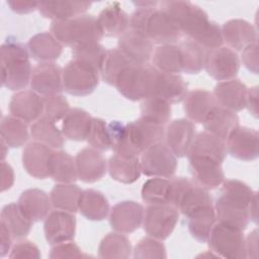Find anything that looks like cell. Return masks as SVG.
Returning <instances> with one entry per match:
<instances>
[{
	"label": "cell",
	"instance_id": "obj_1",
	"mask_svg": "<svg viewBox=\"0 0 259 259\" xmlns=\"http://www.w3.org/2000/svg\"><path fill=\"white\" fill-rule=\"evenodd\" d=\"M160 9L165 11L177 24L182 34L186 35L205 50L223 47L221 26L209 20L207 13L190 1H162Z\"/></svg>",
	"mask_w": 259,
	"mask_h": 259
},
{
	"label": "cell",
	"instance_id": "obj_2",
	"mask_svg": "<svg viewBox=\"0 0 259 259\" xmlns=\"http://www.w3.org/2000/svg\"><path fill=\"white\" fill-rule=\"evenodd\" d=\"M130 27L159 46L175 45L182 36L174 20L157 7H137L130 16Z\"/></svg>",
	"mask_w": 259,
	"mask_h": 259
},
{
	"label": "cell",
	"instance_id": "obj_3",
	"mask_svg": "<svg viewBox=\"0 0 259 259\" xmlns=\"http://www.w3.org/2000/svg\"><path fill=\"white\" fill-rule=\"evenodd\" d=\"M1 83L11 91H20L30 83L32 68L27 47L8 36L0 47Z\"/></svg>",
	"mask_w": 259,
	"mask_h": 259
},
{
	"label": "cell",
	"instance_id": "obj_4",
	"mask_svg": "<svg viewBox=\"0 0 259 259\" xmlns=\"http://www.w3.org/2000/svg\"><path fill=\"white\" fill-rule=\"evenodd\" d=\"M161 72L150 64H131L118 75L114 87L126 99L140 101L156 96Z\"/></svg>",
	"mask_w": 259,
	"mask_h": 259
},
{
	"label": "cell",
	"instance_id": "obj_5",
	"mask_svg": "<svg viewBox=\"0 0 259 259\" xmlns=\"http://www.w3.org/2000/svg\"><path fill=\"white\" fill-rule=\"evenodd\" d=\"M50 32L66 47L72 49L88 42H99L104 33L97 17L82 14L67 20H54Z\"/></svg>",
	"mask_w": 259,
	"mask_h": 259
},
{
	"label": "cell",
	"instance_id": "obj_6",
	"mask_svg": "<svg viewBox=\"0 0 259 259\" xmlns=\"http://www.w3.org/2000/svg\"><path fill=\"white\" fill-rule=\"evenodd\" d=\"M164 125L156 124L142 117L125 124L121 141L112 148L114 154L128 157H139L151 146L163 142Z\"/></svg>",
	"mask_w": 259,
	"mask_h": 259
},
{
	"label": "cell",
	"instance_id": "obj_7",
	"mask_svg": "<svg viewBox=\"0 0 259 259\" xmlns=\"http://www.w3.org/2000/svg\"><path fill=\"white\" fill-rule=\"evenodd\" d=\"M169 204L176 207L185 218L202 207L213 205L208 190L186 177L170 179Z\"/></svg>",
	"mask_w": 259,
	"mask_h": 259
},
{
	"label": "cell",
	"instance_id": "obj_8",
	"mask_svg": "<svg viewBox=\"0 0 259 259\" xmlns=\"http://www.w3.org/2000/svg\"><path fill=\"white\" fill-rule=\"evenodd\" d=\"M208 248L218 257L229 259L247 258L243 231L217 222L206 241Z\"/></svg>",
	"mask_w": 259,
	"mask_h": 259
},
{
	"label": "cell",
	"instance_id": "obj_9",
	"mask_svg": "<svg viewBox=\"0 0 259 259\" xmlns=\"http://www.w3.org/2000/svg\"><path fill=\"white\" fill-rule=\"evenodd\" d=\"M99 75L93 67L73 59L63 68L64 91L73 96H87L97 88Z\"/></svg>",
	"mask_w": 259,
	"mask_h": 259
},
{
	"label": "cell",
	"instance_id": "obj_10",
	"mask_svg": "<svg viewBox=\"0 0 259 259\" xmlns=\"http://www.w3.org/2000/svg\"><path fill=\"white\" fill-rule=\"evenodd\" d=\"M179 219V211L171 204H149L144 212L145 233L164 241L174 231Z\"/></svg>",
	"mask_w": 259,
	"mask_h": 259
},
{
	"label": "cell",
	"instance_id": "obj_11",
	"mask_svg": "<svg viewBox=\"0 0 259 259\" xmlns=\"http://www.w3.org/2000/svg\"><path fill=\"white\" fill-rule=\"evenodd\" d=\"M140 161L142 173L149 177L172 178L177 169V157L164 142L148 148Z\"/></svg>",
	"mask_w": 259,
	"mask_h": 259
},
{
	"label": "cell",
	"instance_id": "obj_12",
	"mask_svg": "<svg viewBox=\"0 0 259 259\" xmlns=\"http://www.w3.org/2000/svg\"><path fill=\"white\" fill-rule=\"evenodd\" d=\"M238 54L228 47H220L207 51L204 69L217 81L234 79L240 70Z\"/></svg>",
	"mask_w": 259,
	"mask_h": 259
},
{
	"label": "cell",
	"instance_id": "obj_13",
	"mask_svg": "<svg viewBox=\"0 0 259 259\" xmlns=\"http://www.w3.org/2000/svg\"><path fill=\"white\" fill-rule=\"evenodd\" d=\"M188 169L194 183L200 187L210 190L222 185L225 180V173L221 162L202 156H189Z\"/></svg>",
	"mask_w": 259,
	"mask_h": 259
},
{
	"label": "cell",
	"instance_id": "obj_14",
	"mask_svg": "<svg viewBox=\"0 0 259 259\" xmlns=\"http://www.w3.org/2000/svg\"><path fill=\"white\" fill-rule=\"evenodd\" d=\"M30 87L42 97L61 94L64 91L63 68L54 62L38 63L32 68Z\"/></svg>",
	"mask_w": 259,
	"mask_h": 259
},
{
	"label": "cell",
	"instance_id": "obj_15",
	"mask_svg": "<svg viewBox=\"0 0 259 259\" xmlns=\"http://www.w3.org/2000/svg\"><path fill=\"white\" fill-rule=\"evenodd\" d=\"M258 132L247 126H237L227 138V154L241 161H252L259 156Z\"/></svg>",
	"mask_w": 259,
	"mask_h": 259
},
{
	"label": "cell",
	"instance_id": "obj_16",
	"mask_svg": "<svg viewBox=\"0 0 259 259\" xmlns=\"http://www.w3.org/2000/svg\"><path fill=\"white\" fill-rule=\"evenodd\" d=\"M143 205L134 200H123L114 204L109 213V224L113 231L131 234L137 231L144 220Z\"/></svg>",
	"mask_w": 259,
	"mask_h": 259
},
{
	"label": "cell",
	"instance_id": "obj_17",
	"mask_svg": "<svg viewBox=\"0 0 259 259\" xmlns=\"http://www.w3.org/2000/svg\"><path fill=\"white\" fill-rule=\"evenodd\" d=\"M54 149L38 142L27 144L22 151V166L33 178L46 179L51 177V162Z\"/></svg>",
	"mask_w": 259,
	"mask_h": 259
},
{
	"label": "cell",
	"instance_id": "obj_18",
	"mask_svg": "<svg viewBox=\"0 0 259 259\" xmlns=\"http://www.w3.org/2000/svg\"><path fill=\"white\" fill-rule=\"evenodd\" d=\"M45 238L50 245L72 241L76 234V218L65 210L51 211L44 222Z\"/></svg>",
	"mask_w": 259,
	"mask_h": 259
},
{
	"label": "cell",
	"instance_id": "obj_19",
	"mask_svg": "<svg viewBox=\"0 0 259 259\" xmlns=\"http://www.w3.org/2000/svg\"><path fill=\"white\" fill-rule=\"evenodd\" d=\"M195 125L187 118L174 119L165 128V144L177 158L187 156L195 137Z\"/></svg>",
	"mask_w": 259,
	"mask_h": 259
},
{
	"label": "cell",
	"instance_id": "obj_20",
	"mask_svg": "<svg viewBox=\"0 0 259 259\" xmlns=\"http://www.w3.org/2000/svg\"><path fill=\"white\" fill-rule=\"evenodd\" d=\"M9 112L26 123H32L44 115V98L33 90H20L11 97Z\"/></svg>",
	"mask_w": 259,
	"mask_h": 259
},
{
	"label": "cell",
	"instance_id": "obj_21",
	"mask_svg": "<svg viewBox=\"0 0 259 259\" xmlns=\"http://www.w3.org/2000/svg\"><path fill=\"white\" fill-rule=\"evenodd\" d=\"M78 179L84 183H94L102 179L107 172V161L103 154L94 148L80 150L76 157Z\"/></svg>",
	"mask_w": 259,
	"mask_h": 259
},
{
	"label": "cell",
	"instance_id": "obj_22",
	"mask_svg": "<svg viewBox=\"0 0 259 259\" xmlns=\"http://www.w3.org/2000/svg\"><path fill=\"white\" fill-rule=\"evenodd\" d=\"M117 49L136 65H147L154 52L153 42L144 34L128 29L117 40Z\"/></svg>",
	"mask_w": 259,
	"mask_h": 259
},
{
	"label": "cell",
	"instance_id": "obj_23",
	"mask_svg": "<svg viewBox=\"0 0 259 259\" xmlns=\"http://www.w3.org/2000/svg\"><path fill=\"white\" fill-rule=\"evenodd\" d=\"M247 86L239 79L220 81L213 89L212 95L218 105L232 110L241 111L246 108Z\"/></svg>",
	"mask_w": 259,
	"mask_h": 259
},
{
	"label": "cell",
	"instance_id": "obj_24",
	"mask_svg": "<svg viewBox=\"0 0 259 259\" xmlns=\"http://www.w3.org/2000/svg\"><path fill=\"white\" fill-rule=\"evenodd\" d=\"M221 29L223 40L235 52H242L247 46L257 40L255 27L245 19H230L223 24Z\"/></svg>",
	"mask_w": 259,
	"mask_h": 259
},
{
	"label": "cell",
	"instance_id": "obj_25",
	"mask_svg": "<svg viewBox=\"0 0 259 259\" xmlns=\"http://www.w3.org/2000/svg\"><path fill=\"white\" fill-rule=\"evenodd\" d=\"M217 106L215 99L207 90L194 89L187 92L183 99V108L187 119L202 124L211 110Z\"/></svg>",
	"mask_w": 259,
	"mask_h": 259
},
{
	"label": "cell",
	"instance_id": "obj_26",
	"mask_svg": "<svg viewBox=\"0 0 259 259\" xmlns=\"http://www.w3.org/2000/svg\"><path fill=\"white\" fill-rule=\"evenodd\" d=\"M17 203L33 223L45 221L52 205L50 195L38 188H29L22 191Z\"/></svg>",
	"mask_w": 259,
	"mask_h": 259
},
{
	"label": "cell",
	"instance_id": "obj_27",
	"mask_svg": "<svg viewBox=\"0 0 259 259\" xmlns=\"http://www.w3.org/2000/svg\"><path fill=\"white\" fill-rule=\"evenodd\" d=\"M92 5L85 1H40L37 10L41 16L54 20H67L84 14Z\"/></svg>",
	"mask_w": 259,
	"mask_h": 259
},
{
	"label": "cell",
	"instance_id": "obj_28",
	"mask_svg": "<svg viewBox=\"0 0 259 259\" xmlns=\"http://www.w3.org/2000/svg\"><path fill=\"white\" fill-rule=\"evenodd\" d=\"M27 49L32 59L39 63L54 62L63 53V45L48 31L32 35L27 42Z\"/></svg>",
	"mask_w": 259,
	"mask_h": 259
},
{
	"label": "cell",
	"instance_id": "obj_29",
	"mask_svg": "<svg viewBox=\"0 0 259 259\" xmlns=\"http://www.w3.org/2000/svg\"><path fill=\"white\" fill-rule=\"evenodd\" d=\"M107 171L113 180L123 184H132L141 177V161L139 157L113 154L107 162Z\"/></svg>",
	"mask_w": 259,
	"mask_h": 259
},
{
	"label": "cell",
	"instance_id": "obj_30",
	"mask_svg": "<svg viewBox=\"0 0 259 259\" xmlns=\"http://www.w3.org/2000/svg\"><path fill=\"white\" fill-rule=\"evenodd\" d=\"M98 22L107 36H120L130 28V15L121 8L120 3L111 2L99 13Z\"/></svg>",
	"mask_w": 259,
	"mask_h": 259
},
{
	"label": "cell",
	"instance_id": "obj_31",
	"mask_svg": "<svg viewBox=\"0 0 259 259\" xmlns=\"http://www.w3.org/2000/svg\"><path fill=\"white\" fill-rule=\"evenodd\" d=\"M92 116L86 110L78 107L70 108L62 120V133L71 141H86L92 123Z\"/></svg>",
	"mask_w": 259,
	"mask_h": 259
},
{
	"label": "cell",
	"instance_id": "obj_32",
	"mask_svg": "<svg viewBox=\"0 0 259 259\" xmlns=\"http://www.w3.org/2000/svg\"><path fill=\"white\" fill-rule=\"evenodd\" d=\"M205 132L226 141L230 134L239 126V116L236 112L217 104L202 123Z\"/></svg>",
	"mask_w": 259,
	"mask_h": 259
},
{
	"label": "cell",
	"instance_id": "obj_33",
	"mask_svg": "<svg viewBox=\"0 0 259 259\" xmlns=\"http://www.w3.org/2000/svg\"><path fill=\"white\" fill-rule=\"evenodd\" d=\"M226 155H227L226 141L204 131L195 135L186 157H189V156L209 157L223 163L226 158Z\"/></svg>",
	"mask_w": 259,
	"mask_h": 259
},
{
	"label": "cell",
	"instance_id": "obj_34",
	"mask_svg": "<svg viewBox=\"0 0 259 259\" xmlns=\"http://www.w3.org/2000/svg\"><path fill=\"white\" fill-rule=\"evenodd\" d=\"M79 211L89 221H103L109 213V202L105 195L96 189H85L79 199Z\"/></svg>",
	"mask_w": 259,
	"mask_h": 259
},
{
	"label": "cell",
	"instance_id": "obj_35",
	"mask_svg": "<svg viewBox=\"0 0 259 259\" xmlns=\"http://www.w3.org/2000/svg\"><path fill=\"white\" fill-rule=\"evenodd\" d=\"M0 223L3 224L14 239L26 237L33 222L23 212L18 203L11 202L4 205L0 213Z\"/></svg>",
	"mask_w": 259,
	"mask_h": 259
},
{
	"label": "cell",
	"instance_id": "obj_36",
	"mask_svg": "<svg viewBox=\"0 0 259 259\" xmlns=\"http://www.w3.org/2000/svg\"><path fill=\"white\" fill-rule=\"evenodd\" d=\"M152 66L166 74L183 72L182 54L179 45L158 46L152 55Z\"/></svg>",
	"mask_w": 259,
	"mask_h": 259
},
{
	"label": "cell",
	"instance_id": "obj_37",
	"mask_svg": "<svg viewBox=\"0 0 259 259\" xmlns=\"http://www.w3.org/2000/svg\"><path fill=\"white\" fill-rule=\"evenodd\" d=\"M213 207L217 222L235 227L241 231H245L247 229L250 219L246 207L230 202L221 195L217 198Z\"/></svg>",
	"mask_w": 259,
	"mask_h": 259
},
{
	"label": "cell",
	"instance_id": "obj_38",
	"mask_svg": "<svg viewBox=\"0 0 259 259\" xmlns=\"http://www.w3.org/2000/svg\"><path fill=\"white\" fill-rule=\"evenodd\" d=\"M50 117L42 115L30 125V136L38 143L52 149H61L64 146V135Z\"/></svg>",
	"mask_w": 259,
	"mask_h": 259
},
{
	"label": "cell",
	"instance_id": "obj_39",
	"mask_svg": "<svg viewBox=\"0 0 259 259\" xmlns=\"http://www.w3.org/2000/svg\"><path fill=\"white\" fill-rule=\"evenodd\" d=\"M187 219V227L191 237L199 243H206L210 231L217 223L213 205L202 207L192 212Z\"/></svg>",
	"mask_w": 259,
	"mask_h": 259
},
{
	"label": "cell",
	"instance_id": "obj_40",
	"mask_svg": "<svg viewBox=\"0 0 259 259\" xmlns=\"http://www.w3.org/2000/svg\"><path fill=\"white\" fill-rule=\"evenodd\" d=\"M82 189L74 183H58L50 193L53 207L75 213L79 210V199Z\"/></svg>",
	"mask_w": 259,
	"mask_h": 259
},
{
	"label": "cell",
	"instance_id": "obj_41",
	"mask_svg": "<svg viewBox=\"0 0 259 259\" xmlns=\"http://www.w3.org/2000/svg\"><path fill=\"white\" fill-rule=\"evenodd\" d=\"M28 125L23 120L13 116L5 115L0 122L1 139L9 148H20L26 144L29 138Z\"/></svg>",
	"mask_w": 259,
	"mask_h": 259
},
{
	"label": "cell",
	"instance_id": "obj_42",
	"mask_svg": "<svg viewBox=\"0 0 259 259\" xmlns=\"http://www.w3.org/2000/svg\"><path fill=\"white\" fill-rule=\"evenodd\" d=\"M132 245L127 237L115 231L104 236L98 247L99 258L126 259L132 256Z\"/></svg>",
	"mask_w": 259,
	"mask_h": 259
},
{
	"label": "cell",
	"instance_id": "obj_43",
	"mask_svg": "<svg viewBox=\"0 0 259 259\" xmlns=\"http://www.w3.org/2000/svg\"><path fill=\"white\" fill-rule=\"evenodd\" d=\"M51 178L58 183H74L78 179L75 158L65 151H54L51 162Z\"/></svg>",
	"mask_w": 259,
	"mask_h": 259
},
{
	"label": "cell",
	"instance_id": "obj_44",
	"mask_svg": "<svg viewBox=\"0 0 259 259\" xmlns=\"http://www.w3.org/2000/svg\"><path fill=\"white\" fill-rule=\"evenodd\" d=\"M187 89V83L179 74L161 72L156 96L165 99L170 104L179 103L186 96Z\"/></svg>",
	"mask_w": 259,
	"mask_h": 259
},
{
	"label": "cell",
	"instance_id": "obj_45",
	"mask_svg": "<svg viewBox=\"0 0 259 259\" xmlns=\"http://www.w3.org/2000/svg\"><path fill=\"white\" fill-rule=\"evenodd\" d=\"M182 54L183 72L186 74H197L204 69L207 50L196 41L186 38L179 44Z\"/></svg>",
	"mask_w": 259,
	"mask_h": 259
},
{
	"label": "cell",
	"instance_id": "obj_46",
	"mask_svg": "<svg viewBox=\"0 0 259 259\" xmlns=\"http://www.w3.org/2000/svg\"><path fill=\"white\" fill-rule=\"evenodd\" d=\"M140 110L143 119L160 125H165L169 122L172 112L171 104L158 96L144 99L141 103Z\"/></svg>",
	"mask_w": 259,
	"mask_h": 259
},
{
	"label": "cell",
	"instance_id": "obj_47",
	"mask_svg": "<svg viewBox=\"0 0 259 259\" xmlns=\"http://www.w3.org/2000/svg\"><path fill=\"white\" fill-rule=\"evenodd\" d=\"M141 196L148 204H169L170 179L153 177L146 180L141 190Z\"/></svg>",
	"mask_w": 259,
	"mask_h": 259
},
{
	"label": "cell",
	"instance_id": "obj_48",
	"mask_svg": "<svg viewBox=\"0 0 259 259\" xmlns=\"http://www.w3.org/2000/svg\"><path fill=\"white\" fill-rule=\"evenodd\" d=\"M133 63L117 48L107 50L100 71L102 80L106 84L114 86L118 75L125 67Z\"/></svg>",
	"mask_w": 259,
	"mask_h": 259
},
{
	"label": "cell",
	"instance_id": "obj_49",
	"mask_svg": "<svg viewBox=\"0 0 259 259\" xmlns=\"http://www.w3.org/2000/svg\"><path fill=\"white\" fill-rule=\"evenodd\" d=\"M221 196L235 204L248 208L254 190L245 182L237 179H225L222 183Z\"/></svg>",
	"mask_w": 259,
	"mask_h": 259
},
{
	"label": "cell",
	"instance_id": "obj_50",
	"mask_svg": "<svg viewBox=\"0 0 259 259\" xmlns=\"http://www.w3.org/2000/svg\"><path fill=\"white\" fill-rule=\"evenodd\" d=\"M107 50L97 41L88 42L81 46H77L72 49V57L74 60L81 61L94 69L99 73L103 65Z\"/></svg>",
	"mask_w": 259,
	"mask_h": 259
},
{
	"label": "cell",
	"instance_id": "obj_51",
	"mask_svg": "<svg viewBox=\"0 0 259 259\" xmlns=\"http://www.w3.org/2000/svg\"><path fill=\"white\" fill-rule=\"evenodd\" d=\"M135 259H163L167 258L165 245L161 240L153 237H145L141 239L133 250Z\"/></svg>",
	"mask_w": 259,
	"mask_h": 259
},
{
	"label": "cell",
	"instance_id": "obj_52",
	"mask_svg": "<svg viewBox=\"0 0 259 259\" xmlns=\"http://www.w3.org/2000/svg\"><path fill=\"white\" fill-rule=\"evenodd\" d=\"M87 143L100 152L111 149V140L109 136L108 125L102 118L93 117L89 135L87 137Z\"/></svg>",
	"mask_w": 259,
	"mask_h": 259
},
{
	"label": "cell",
	"instance_id": "obj_53",
	"mask_svg": "<svg viewBox=\"0 0 259 259\" xmlns=\"http://www.w3.org/2000/svg\"><path fill=\"white\" fill-rule=\"evenodd\" d=\"M42 98H44V106H45L44 115L50 117L56 122L63 120L65 115L70 110V106L67 98L62 94L45 96Z\"/></svg>",
	"mask_w": 259,
	"mask_h": 259
},
{
	"label": "cell",
	"instance_id": "obj_54",
	"mask_svg": "<svg viewBox=\"0 0 259 259\" xmlns=\"http://www.w3.org/2000/svg\"><path fill=\"white\" fill-rule=\"evenodd\" d=\"M81 248L74 242L67 241L53 245L49 257L51 259H65V258H81L85 257Z\"/></svg>",
	"mask_w": 259,
	"mask_h": 259
},
{
	"label": "cell",
	"instance_id": "obj_55",
	"mask_svg": "<svg viewBox=\"0 0 259 259\" xmlns=\"http://www.w3.org/2000/svg\"><path fill=\"white\" fill-rule=\"evenodd\" d=\"M9 258H34L39 259L41 257L38 247L29 240H19L11 248Z\"/></svg>",
	"mask_w": 259,
	"mask_h": 259
},
{
	"label": "cell",
	"instance_id": "obj_56",
	"mask_svg": "<svg viewBox=\"0 0 259 259\" xmlns=\"http://www.w3.org/2000/svg\"><path fill=\"white\" fill-rule=\"evenodd\" d=\"M241 59H242L243 65L248 71H250L253 74H258L259 61H258V41L257 40L247 46L242 51Z\"/></svg>",
	"mask_w": 259,
	"mask_h": 259
},
{
	"label": "cell",
	"instance_id": "obj_57",
	"mask_svg": "<svg viewBox=\"0 0 259 259\" xmlns=\"http://www.w3.org/2000/svg\"><path fill=\"white\" fill-rule=\"evenodd\" d=\"M10 9L18 14H27L38 7V2L36 1H25V0H9L6 2Z\"/></svg>",
	"mask_w": 259,
	"mask_h": 259
},
{
	"label": "cell",
	"instance_id": "obj_58",
	"mask_svg": "<svg viewBox=\"0 0 259 259\" xmlns=\"http://www.w3.org/2000/svg\"><path fill=\"white\" fill-rule=\"evenodd\" d=\"M245 249L247 258L258 257V230L254 229L245 238Z\"/></svg>",
	"mask_w": 259,
	"mask_h": 259
},
{
	"label": "cell",
	"instance_id": "obj_59",
	"mask_svg": "<svg viewBox=\"0 0 259 259\" xmlns=\"http://www.w3.org/2000/svg\"><path fill=\"white\" fill-rule=\"evenodd\" d=\"M1 191L10 189L14 183V172L12 167L5 161H1Z\"/></svg>",
	"mask_w": 259,
	"mask_h": 259
},
{
	"label": "cell",
	"instance_id": "obj_60",
	"mask_svg": "<svg viewBox=\"0 0 259 259\" xmlns=\"http://www.w3.org/2000/svg\"><path fill=\"white\" fill-rule=\"evenodd\" d=\"M12 235L8 229L0 223V255L4 257L12 248Z\"/></svg>",
	"mask_w": 259,
	"mask_h": 259
},
{
	"label": "cell",
	"instance_id": "obj_61",
	"mask_svg": "<svg viewBox=\"0 0 259 259\" xmlns=\"http://www.w3.org/2000/svg\"><path fill=\"white\" fill-rule=\"evenodd\" d=\"M246 108L255 117H258V86L248 88L246 97Z\"/></svg>",
	"mask_w": 259,
	"mask_h": 259
},
{
	"label": "cell",
	"instance_id": "obj_62",
	"mask_svg": "<svg viewBox=\"0 0 259 259\" xmlns=\"http://www.w3.org/2000/svg\"><path fill=\"white\" fill-rule=\"evenodd\" d=\"M257 194H258L257 191H254V194L247 208L250 222H253L255 224L258 223V195Z\"/></svg>",
	"mask_w": 259,
	"mask_h": 259
},
{
	"label": "cell",
	"instance_id": "obj_63",
	"mask_svg": "<svg viewBox=\"0 0 259 259\" xmlns=\"http://www.w3.org/2000/svg\"><path fill=\"white\" fill-rule=\"evenodd\" d=\"M1 154H2V161H4V158L6 157V154H7V151H6V149H8L9 147H8V145L5 143V141L4 140H2L1 139Z\"/></svg>",
	"mask_w": 259,
	"mask_h": 259
}]
</instances>
